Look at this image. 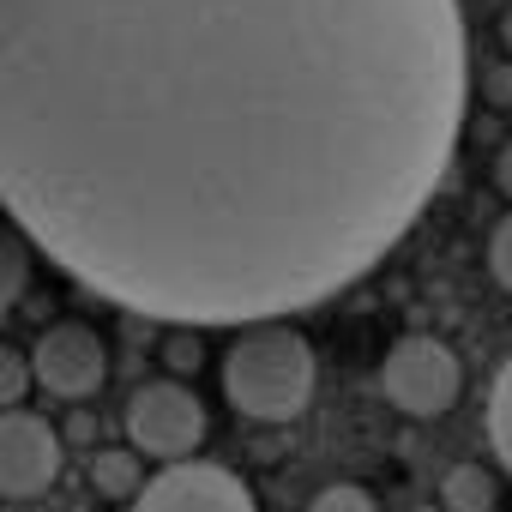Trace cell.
<instances>
[{"instance_id":"cell-15","label":"cell","mask_w":512,"mask_h":512,"mask_svg":"<svg viewBox=\"0 0 512 512\" xmlns=\"http://www.w3.org/2000/svg\"><path fill=\"white\" fill-rule=\"evenodd\" d=\"M494 187L512 199V139H506V145H500V157H494Z\"/></svg>"},{"instance_id":"cell-13","label":"cell","mask_w":512,"mask_h":512,"mask_svg":"<svg viewBox=\"0 0 512 512\" xmlns=\"http://www.w3.org/2000/svg\"><path fill=\"white\" fill-rule=\"evenodd\" d=\"M25 386H31V356L0 344V410L7 404H25Z\"/></svg>"},{"instance_id":"cell-4","label":"cell","mask_w":512,"mask_h":512,"mask_svg":"<svg viewBox=\"0 0 512 512\" xmlns=\"http://www.w3.org/2000/svg\"><path fill=\"white\" fill-rule=\"evenodd\" d=\"M205 428H211V416H205L199 392L181 380H151L127 398V440L145 458H163V464L187 458V452H199Z\"/></svg>"},{"instance_id":"cell-10","label":"cell","mask_w":512,"mask_h":512,"mask_svg":"<svg viewBox=\"0 0 512 512\" xmlns=\"http://www.w3.org/2000/svg\"><path fill=\"white\" fill-rule=\"evenodd\" d=\"M91 482H97V494H109V500H133V488H139V458H133V452H97V458H91Z\"/></svg>"},{"instance_id":"cell-8","label":"cell","mask_w":512,"mask_h":512,"mask_svg":"<svg viewBox=\"0 0 512 512\" xmlns=\"http://www.w3.org/2000/svg\"><path fill=\"white\" fill-rule=\"evenodd\" d=\"M440 506L446 512H494V476L482 464H458L440 482Z\"/></svg>"},{"instance_id":"cell-3","label":"cell","mask_w":512,"mask_h":512,"mask_svg":"<svg viewBox=\"0 0 512 512\" xmlns=\"http://www.w3.org/2000/svg\"><path fill=\"white\" fill-rule=\"evenodd\" d=\"M380 392H386L392 410H404V416H416V422L446 416V410L458 404V392H464V362L452 356V344H440V338H428V332H410V338H398V344L386 350V362H380Z\"/></svg>"},{"instance_id":"cell-17","label":"cell","mask_w":512,"mask_h":512,"mask_svg":"<svg viewBox=\"0 0 512 512\" xmlns=\"http://www.w3.org/2000/svg\"><path fill=\"white\" fill-rule=\"evenodd\" d=\"M500 49H506V55H512V7H506V13H500Z\"/></svg>"},{"instance_id":"cell-14","label":"cell","mask_w":512,"mask_h":512,"mask_svg":"<svg viewBox=\"0 0 512 512\" xmlns=\"http://www.w3.org/2000/svg\"><path fill=\"white\" fill-rule=\"evenodd\" d=\"M488 272H494V284L512 296V217H500L494 235H488Z\"/></svg>"},{"instance_id":"cell-12","label":"cell","mask_w":512,"mask_h":512,"mask_svg":"<svg viewBox=\"0 0 512 512\" xmlns=\"http://www.w3.org/2000/svg\"><path fill=\"white\" fill-rule=\"evenodd\" d=\"M308 512H380V500H374L362 482H326V488L308 500Z\"/></svg>"},{"instance_id":"cell-6","label":"cell","mask_w":512,"mask_h":512,"mask_svg":"<svg viewBox=\"0 0 512 512\" xmlns=\"http://www.w3.org/2000/svg\"><path fill=\"white\" fill-rule=\"evenodd\" d=\"M31 380L49 392V398H67V404H85L103 392L109 380V350L103 338L85 326V320H61L37 338L31 350Z\"/></svg>"},{"instance_id":"cell-16","label":"cell","mask_w":512,"mask_h":512,"mask_svg":"<svg viewBox=\"0 0 512 512\" xmlns=\"http://www.w3.org/2000/svg\"><path fill=\"white\" fill-rule=\"evenodd\" d=\"M488 91H494V97H512V73H506V67H494V73H488Z\"/></svg>"},{"instance_id":"cell-5","label":"cell","mask_w":512,"mask_h":512,"mask_svg":"<svg viewBox=\"0 0 512 512\" xmlns=\"http://www.w3.org/2000/svg\"><path fill=\"white\" fill-rule=\"evenodd\" d=\"M133 512H260V506H253V488L235 470L187 452L133 488Z\"/></svg>"},{"instance_id":"cell-2","label":"cell","mask_w":512,"mask_h":512,"mask_svg":"<svg viewBox=\"0 0 512 512\" xmlns=\"http://www.w3.org/2000/svg\"><path fill=\"white\" fill-rule=\"evenodd\" d=\"M314 344L284 320H253L223 356V398L247 422H296L314 404Z\"/></svg>"},{"instance_id":"cell-11","label":"cell","mask_w":512,"mask_h":512,"mask_svg":"<svg viewBox=\"0 0 512 512\" xmlns=\"http://www.w3.org/2000/svg\"><path fill=\"white\" fill-rule=\"evenodd\" d=\"M31 284V253L13 229H0V308H13Z\"/></svg>"},{"instance_id":"cell-7","label":"cell","mask_w":512,"mask_h":512,"mask_svg":"<svg viewBox=\"0 0 512 512\" xmlns=\"http://www.w3.org/2000/svg\"><path fill=\"white\" fill-rule=\"evenodd\" d=\"M55 476H61V434L43 416L7 404L0 410V500H37L55 488Z\"/></svg>"},{"instance_id":"cell-1","label":"cell","mask_w":512,"mask_h":512,"mask_svg":"<svg viewBox=\"0 0 512 512\" xmlns=\"http://www.w3.org/2000/svg\"><path fill=\"white\" fill-rule=\"evenodd\" d=\"M464 103L458 0H0V205L163 326L362 284L440 193Z\"/></svg>"},{"instance_id":"cell-9","label":"cell","mask_w":512,"mask_h":512,"mask_svg":"<svg viewBox=\"0 0 512 512\" xmlns=\"http://www.w3.org/2000/svg\"><path fill=\"white\" fill-rule=\"evenodd\" d=\"M488 446L512 476V356H506V368H500V380L488 392Z\"/></svg>"}]
</instances>
